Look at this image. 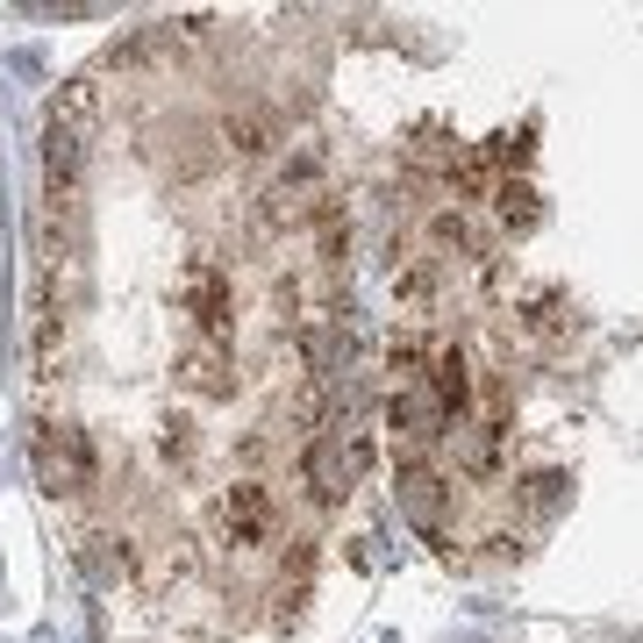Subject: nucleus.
I'll return each mask as SVG.
<instances>
[{"label": "nucleus", "instance_id": "1", "mask_svg": "<svg viewBox=\"0 0 643 643\" xmlns=\"http://www.w3.org/2000/svg\"><path fill=\"white\" fill-rule=\"evenodd\" d=\"M337 293L343 215L229 29H151L58 101L29 457L101 587L301 608L315 508L279 465L322 508L357 472L329 415Z\"/></svg>", "mask_w": 643, "mask_h": 643}]
</instances>
